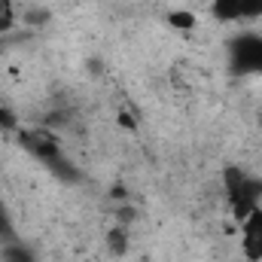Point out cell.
I'll list each match as a JSON object with an SVG mask.
<instances>
[{
  "mask_svg": "<svg viewBox=\"0 0 262 262\" xmlns=\"http://www.w3.org/2000/svg\"><path fill=\"white\" fill-rule=\"evenodd\" d=\"M226 67L232 76H262V34L244 31L226 43Z\"/></svg>",
  "mask_w": 262,
  "mask_h": 262,
  "instance_id": "cell-1",
  "label": "cell"
},
{
  "mask_svg": "<svg viewBox=\"0 0 262 262\" xmlns=\"http://www.w3.org/2000/svg\"><path fill=\"white\" fill-rule=\"evenodd\" d=\"M226 180V198H229V204H232V213H235V220L241 223L253 207H259L262 204V180L259 177H253L250 171H244V168H226V174H223Z\"/></svg>",
  "mask_w": 262,
  "mask_h": 262,
  "instance_id": "cell-2",
  "label": "cell"
},
{
  "mask_svg": "<svg viewBox=\"0 0 262 262\" xmlns=\"http://www.w3.org/2000/svg\"><path fill=\"white\" fill-rule=\"evenodd\" d=\"M216 21H256L262 18V0H210Z\"/></svg>",
  "mask_w": 262,
  "mask_h": 262,
  "instance_id": "cell-3",
  "label": "cell"
},
{
  "mask_svg": "<svg viewBox=\"0 0 262 262\" xmlns=\"http://www.w3.org/2000/svg\"><path fill=\"white\" fill-rule=\"evenodd\" d=\"M241 253L247 256V262H262V204L253 207L241 223Z\"/></svg>",
  "mask_w": 262,
  "mask_h": 262,
  "instance_id": "cell-4",
  "label": "cell"
},
{
  "mask_svg": "<svg viewBox=\"0 0 262 262\" xmlns=\"http://www.w3.org/2000/svg\"><path fill=\"white\" fill-rule=\"evenodd\" d=\"M168 21H171L174 28H180V31L195 28V15H192V12H171V15H168Z\"/></svg>",
  "mask_w": 262,
  "mask_h": 262,
  "instance_id": "cell-5",
  "label": "cell"
},
{
  "mask_svg": "<svg viewBox=\"0 0 262 262\" xmlns=\"http://www.w3.org/2000/svg\"><path fill=\"white\" fill-rule=\"evenodd\" d=\"M107 244L113 247V253H125V229H110L107 232Z\"/></svg>",
  "mask_w": 262,
  "mask_h": 262,
  "instance_id": "cell-6",
  "label": "cell"
},
{
  "mask_svg": "<svg viewBox=\"0 0 262 262\" xmlns=\"http://www.w3.org/2000/svg\"><path fill=\"white\" fill-rule=\"evenodd\" d=\"M3 259L6 262H34V256H31L28 250H21V247H12V250L6 247V256H3Z\"/></svg>",
  "mask_w": 262,
  "mask_h": 262,
  "instance_id": "cell-7",
  "label": "cell"
},
{
  "mask_svg": "<svg viewBox=\"0 0 262 262\" xmlns=\"http://www.w3.org/2000/svg\"><path fill=\"white\" fill-rule=\"evenodd\" d=\"M0 131H15V113L9 107H0Z\"/></svg>",
  "mask_w": 262,
  "mask_h": 262,
  "instance_id": "cell-8",
  "label": "cell"
},
{
  "mask_svg": "<svg viewBox=\"0 0 262 262\" xmlns=\"http://www.w3.org/2000/svg\"><path fill=\"white\" fill-rule=\"evenodd\" d=\"M6 15H9V0H0V25H3Z\"/></svg>",
  "mask_w": 262,
  "mask_h": 262,
  "instance_id": "cell-9",
  "label": "cell"
},
{
  "mask_svg": "<svg viewBox=\"0 0 262 262\" xmlns=\"http://www.w3.org/2000/svg\"><path fill=\"white\" fill-rule=\"evenodd\" d=\"M3 232H6V210L0 207V235H3Z\"/></svg>",
  "mask_w": 262,
  "mask_h": 262,
  "instance_id": "cell-10",
  "label": "cell"
}]
</instances>
